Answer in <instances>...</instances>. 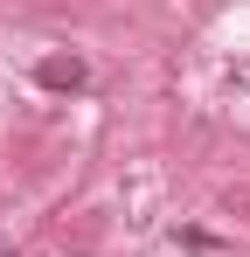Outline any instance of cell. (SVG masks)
<instances>
[{
    "label": "cell",
    "instance_id": "cell-1",
    "mask_svg": "<svg viewBox=\"0 0 250 257\" xmlns=\"http://www.w3.org/2000/svg\"><path fill=\"white\" fill-rule=\"evenodd\" d=\"M35 84H42V90H83L90 70H83L77 56H42V63H35Z\"/></svg>",
    "mask_w": 250,
    "mask_h": 257
}]
</instances>
